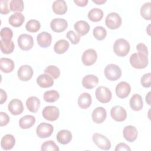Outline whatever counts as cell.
<instances>
[{"mask_svg": "<svg viewBox=\"0 0 151 151\" xmlns=\"http://www.w3.org/2000/svg\"><path fill=\"white\" fill-rule=\"evenodd\" d=\"M15 145V139L13 135L7 134L4 136L1 141V146L5 150H11Z\"/></svg>", "mask_w": 151, "mask_h": 151, "instance_id": "21", "label": "cell"}, {"mask_svg": "<svg viewBox=\"0 0 151 151\" xmlns=\"http://www.w3.org/2000/svg\"><path fill=\"white\" fill-rule=\"evenodd\" d=\"M115 151L119 150H131V149L129 146L124 143H120L116 145V148L114 149Z\"/></svg>", "mask_w": 151, "mask_h": 151, "instance_id": "47", "label": "cell"}, {"mask_svg": "<svg viewBox=\"0 0 151 151\" xmlns=\"http://www.w3.org/2000/svg\"><path fill=\"white\" fill-rule=\"evenodd\" d=\"M72 133L70 131L65 129L60 130L56 136L57 140L62 145H67L72 140Z\"/></svg>", "mask_w": 151, "mask_h": 151, "instance_id": "22", "label": "cell"}, {"mask_svg": "<svg viewBox=\"0 0 151 151\" xmlns=\"http://www.w3.org/2000/svg\"><path fill=\"white\" fill-rule=\"evenodd\" d=\"M60 98V94L57 90H51L45 91L44 93L43 99L45 101L48 103H53L58 100Z\"/></svg>", "mask_w": 151, "mask_h": 151, "instance_id": "33", "label": "cell"}, {"mask_svg": "<svg viewBox=\"0 0 151 151\" xmlns=\"http://www.w3.org/2000/svg\"><path fill=\"white\" fill-rule=\"evenodd\" d=\"M37 41L40 47L45 48L50 46L52 42V37L47 32H40L37 37Z\"/></svg>", "mask_w": 151, "mask_h": 151, "instance_id": "17", "label": "cell"}, {"mask_svg": "<svg viewBox=\"0 0 151 151\" xmlns=\"http://www.w3.org/2000/svg\"><path fill=\"white\" fill-rule=\"evenodd\" d=\"M106 78L109 81H116L122 76V70L119 66L114 64L107 65L104 70Z\"/></svg>", "mask_w": 151, "mask_h": 151, "instance_id": "3", "label": "cell"}, {"mask_svg": "<svg viewBox=\"0 0 151 151\" xmlns=\"http://www.w3.org/2000/svg\"><path fill=\"white\" fill-rule=\"evenodd\" d=\"M140 83L143 87L148 88L151 86V73H148L144 74L140 79Z\"/></svg>", "mask_w": 151, "mask_h": 151, "instance_id": "43", "label": "cell"}, {"mask_svg": "<svg viewBox=\"0 0 151 151\" xmlns=\"http://www.w3.org/2000/svg\"><path fill=\"white\" fill-rule=\"evenodd\" d=\"M18 45L24 51L31 50L34 45V39L31 35L27 34H21L18 38Z\"/></svg>", "mask_w": 151, "mask_h": 151, "instance_id": "7", "label": "cell"}, {"mask_svg": "<svg viewBox=\"0 0 151 151\" xmlns=\"http://www.w3.org/2000/svg\"><path fill=\"white\" fill-rule=\"evenodd\" d=\"M124 138L129 142H133L137 137L138 132L136 128L132 125L124 127L123 131Z\"/></svg>", "mask_w": 151, "mask_h": 151, "instance_id": "18", "label": "cell"}, {"mask_svg": "<svg viewBox=\"0 0 151 151\" xmlns=\"http://www.w3.org/2000/svg\"><path fill=\"white\" fill-rule=\"evenodd\" d=\"M122 22L121 17L116 12H111L107 15L105 19L106 26L110 29H116L119 28Z\"/></svg>", "mask_w": 151, "mask_h": 151, "instance_id": "4", "label": "cell"}, {"mask_svg": "<svg viewBox=\"0 0 151 151\" xmlns=\"http://www.w3.org/2000/svg\"><path fill=\"white\" fill-rule=\"evenodd\" d=\"M136 50L138 52L142 53L146 56H148V50L145 44L143 43H139L136 45Z\"/></svg>", "mask_w": 151, "mask_h": 151, "instance_id": "46", "label": "cell"}, {"mask_svg": "<svg viewBox=\"0 0 151 151\" xmlns=\"http://www.w3.org/2000/svg\"><path fill=\"white\" fill-rule=\"evenodd\" d=\"M87 17L93 22H99L103 17V12L101 9L94 8L88 12Z\"/></svg>", "mask_w": 151, "mask_h": 151, "instance_id": "32", "label": "cell"}, {"mask_svg": "<svg viewBox=\"0 0 151 151\" xmlns=\"http://www.w3.org/2000/svg\"><path fill=\"white\" fill-rule=\"evenodd\" d=\"M9 6L12 11L21 12L24 9V4L22 0H12L9 3Z\"/></svg>", "mask_w": 151, "mask_h": 151, "instance_id": "39", "label": "cell"}, {"mask_svg": "<svg viewBox=\"0 0 151 151\" xmlns=\"http://www.w3.org/2000/svg\"><path fill=\"white\" fill-rule=\"evenodd\" d=\"M93 142L100 149L104 150H109L111 148L110 141L104 135L96 133L92 136Z\"/></svg>", "mask_w": 151, "mask_h": 151, "instance_id": "5", "label": "cell"}, {"mask_svg": "<svg viewBox=\"0 0 151 151\" xmlns=\"http://www.w3.org/2000/svg\"><path fill=\"white\" fill-rule=\"evenodd\" d=\"M91 96L88 93H83L78 98V105L81 109H87L91 106Z\"/></svg>", "mask_w": 151, "mask_h": 151, "instance_id": "25", "label": "cell"}, {"mask_svg": "<svg viewBox=\"0 0 151 151\" xmlns=\"http://www.w3.org/2000/svg\"><path fill=\"white\" fill-rule=\"evenodd\" d=\"M42 114L43 117L45 120L53 122L58 119L60 116V110L55 106H48L44 108Z\"/></svg>", "mask_w": 151, "mask_h": 151, "instance_id": "8", "label": "cell"}, {"mask_svg": "<svg viewBox=\"0 0 151 151\" xmlns=\"http://www.w3.org/2000/svg\"><path fill=\"white\" fill-rule=\"evenodd\" d=\"M41 24L40 22L36 19H31L28 21L26 25L25 28L27 31L30 32H36L40 29Z\"/></svg>", "mask_w": 151, "mask_h": 151, "instance_id": "36", "label": "cell"}, {"mask_svg": "<svg viewBox=\"0 0 151 151\" xmlns=\"http://www.w3.org/2000/svg\"><path fill=\"white\" fill-rule=\"evenodd\" d=\"M0 35L1 40L4 41H12L11 40L13 37V32L9 28L4 27L0 31Z\"/></svg>", "mask_w": 151, "mask_h": 151, "instance_id": "40", "label": "cell"}, {"mask_svg": "<svg viewBox=\"0 0 151 151\" xmlns=\"http://www.w3.org/2000/svg\"><path fill=\"white\" fill-rule=\"evenodd\" d=\"M99 83V78L93 74H88L83 77L82 85L86 89H92Z\"/></svg>", "mask_w": 151, "mask_h": 151, "instance_id": "19", "label": "cell"}, {"mask_svg": "<svg viewBox=\"0 0 151 151\" xmlns=\"http://www.w3.org/2000/svg\"><path fill=\"white\" fill-rule=\"evenodd\" d=\"M140 15L146 20L151 19V3H145L140 8Z\"/></svg>", "mask_w": 151, "mask_h": 151, "instance_id": "35", "label": "cell"}, {"mask_svg": "<svg viewBox=\"0 0 151 151\" xmlns=\"http://www.w3.org/2000/svg\"><path fill=\"white\" fill-rule=\"evenodd\" d=\"M35 123V118L32 115H26L21 117L19 121V127L22 129L31 128Z\"/></svg>", "mask_w": 151, "mask_h": 151, "instance_id": "30", "label": "cell"}, {"mask_svg": "<svg viewBox=\"0 0 151 151\" xmlns=\"http://www.w3.org/2000/svg\"><path fill=\"white\" fill-rule=\"evenodd\" d=\"M96 99L101 103H109L112 97L111 91L106 87L99 86L95 92Z\"/></svg>", "mask_w": 151, "mask_h": 151, "instance_id": "6", "label": "cell"}, {"mask_svg": "<svg viewBox=\"0 0 151 151\" xmlns=\"http://www.w3.org/2000/svg\"><path fill=\"white\" fill-rule=\"evenodd\" d=\"M74 29L80 36H84L86 35L90 31V25L85 21L80 20L77 21L74 25Z\"/></svg>", "mask_w": 151, "mask_h": 151, "instance_id": "23", "label": "cell"}, {"mask_svg": "<svg viewBox=\"0 0 151 151\" xmlns=\"http://www.w3.org/2000/svg\"><path fill=\"white\" fill-rule=\"evenodd\" d=\"M92 1L94 3L96 4L97 5H101V4H103L104 3L106 2V0H92Z\"/></svg>", "mask_w": 151, "mask_h": 151, "instance_id": "51", "label": "cell"}, {"mask_svg": "<svg viewBox=\"0 0 151 151\" xmlns=\"http://www.w3.org/2000/svg\"><path fill=\"white\" fill-rule=\"evenodd\" d=\"M88 0H74V2L78 6L83 7L87 5L88 4Z\"/></svg>", "mask_w": 151, "mask_h": 151, "instance_id": "49", "label": "cell"}, {"mask_svg": "<svg viewBox=\"0 0 151 151\" xmlns=\"http://www.w3.org/2000/svg\"><path fill=\"white\" fill-rule=\"evenodd\" d=\"M0 97H1L0 103H1V104H2L4 102H5L6 99H7L6 93L3 89H2V88L0 89Z\"/></svg>", "mask_w": 151, "mask_h": 151, "instance_id": "48", "label": "cell"}, {"mask_svg": "<svg viewBox=\"0 0 151 151\" xmlns=\"http://www.w3.org/2000/svg\"><path fill=\"white\" fill-rule=\"evenodd\" d=\"M131 91L130 84L126 81L120 82L116 87V94L120 99L127 97Z\"/></svg>", "mask_w": 151, "mask_h": 151, "instance_id": "14", "label": "cell"}, {"mask_svg": "<svg viewBox=\"0 0 151 151\" xmlns=\"http://www.w3.org/2000/svg\"><path fill=\"white\" fill-rule=\"evenodd\" d=\"M130 48L129 42L123 38H119L113 44V51L119 57H124L128 54Z\"/></svg>", "mask_w": 151, "mask_h": 151, "instance_id": "2", "label": "cell"}, {"mask_svg": "<svg viewBox=\"0 0 151 151\" xmlns=\"http://www.w3.org/2000/svg\"><path fill=\"white\" fill-rule=\"evenodd\" d=\"M8 109L9 111L14 116L21 114L24 109L22 102L17 99H13L9 103Z\"/></svg>", "mask_w": 151, "mask_h": 151, "instance_id": "13", "label": "cell"}, {"mask_svg": "<svg viewBox=\"0 0 151 151\" xmlns=\"http://www.w3.org/2000/svg\"><path fill=\"white\" fill-rule=\"evenodd\" d=\"M37 83L40 87L49 88L54 84V80L50 76L44 73L37 77Z\"/></svg>", "mask_w": 151, "mask_h": 151, "instance_id": "20", "label": "cell"}, {"mask_svg": "<svg viewBox=\"0 0 151 151\" xmlns=\"http://www.w3.org/2000/svg\"><path fill=\"white\" fill-rule=\"evenodd\" d=\"M129 104L131 109L134 111L142 110L143 106L142 96L138 94H133L130 99Z\"/></svg>", "mask_w": 151, "mask_h": 151, "instance_id": "26", "label": "cell"}, {"mask_svg": "<svg viewBox=\"0 0 151 151\" xmlns=\"http://www.w3.org/2000/svg\"><path fill=\"white\" fill-rule=\"evenodd\" d=\"M66 37L70 41L71 43L74 45L78 44L80 40V36L76 34V32L72 30L67 32Z\"/></svg>", "mask_w": 151, "mask_h": 151, "instance_id": "42", "label": "cell"}, {"mask_svg": "<svg viewBox=\"0 0 151 151\" xmlns=\"http://www.w3.org/2000/svg\"><path fill=\"white\" fill-rule=\"evenodd\" d=\"M10 119L8 115L4 112H0V126L1 127L6 126L9 122Z\"/></svg>", "mask_w": 151, "mask_h": 151, "instance_id": "45", "label": "cell"}, {"mask_svg": "<svg viewBox=\"0 0 151 151\" xmlns=\"http://www.w3.org/2000/svg\"><path fill=\"white\" fill-rule=\"evenodd\" d=\"M53 126L47 123H41L37 127L36 134L40 138L45 139L49 137L53 133Z\"/></svg>", "mask_w": 151, "mask_h": 151, "instance_id": "9", "label": "cell"}, {"mask_svg": "<svg viewBox=\"0 0 151 151\" xmlns=\"http://www.w3.org/2000/svg\"><path fill=\"white\" fill-rule=\"evenodd\" d=\"M150 94H151V91H149L147 94L146 96V101L147 102V103L149 105H150Z\"/></svg>", "mask_w": 151, "mask_h": 151, "instance_id": "50", "label": "cell"}, {"mask_svg": "<svg viewBox=\"0 0 151 151\" xmlns=\"http://www.w3.org/2000/svg\"><path fill=\"white\" fill-rule=\"evenodd\" d=\"M53 12L57 15H64L67 11V5L64 0L55 1L52 6Z\"/></svg>", "mask_w": 151, "mask_h": 151, "instance_id": "27", "label": "cell"}, {"mask_svg": "<svg viewBox=\"0 0 151 151\" xmlns=\"http://www.w3.org/2000/svg\"><path fill=\"white\" fill-rule=\"evenodd\" d=\"M93 34L96 39L101 41L106 38L107 35V31L103 27L97 26L94 28Z\"/></svg>", "mask_w": 151, "mask_h": 151, "instance_id": "37", "label": "cell"}, {"mask_svg": "<svg viewBox=\"0 0 151 151\" xmlns=\"http://www.w3.org/2000/svg\"><path fill=\"white\" fill-rule=\"evenodd\" d=\"M41 150L42 151H59L60 149L53 140H48L42 144Z\"/></svg>", "mask_w": 151, "mask_h": 151, "instance_id": "41", "label": "cell"}, {"mask_svg": "<svg viewBox=\"0 0 151 151\" xmlns=\"http://www.w3.org/2000/svg\"><path fill=\"white\" fill-rule=\"evenodd\" d=\"M26 106L29 111L36 113L40 108V100L35 96L29 97L26 101Z\"/></svg>", "mask_w": 151, "mask_h": 151, "instance_id": "29", "label": "cell"}, {"mask_svg": "<svg viewBox=\"0 0 151 151\" xmlns=\"http://www.w3.org/2000/svg\"><path fill=\"white\" fill-rule=\"evenodd\" d=\"M68 27L67 21L63 18H54L50 22L51 29L55 32L64 31Z\"/></svg>", "mask_w": 151, "mask_h": 151, "instance_id": "15", "label": "cell"}, {"mask_svg": "<svg viewBox=\"0 0 151 151\" xmlns=\"http://www.w3.org/2000/svg\"><path fill=\"white\" fill-rule=\"evenodd\" d=\"M70 46L69 42L65 40H60L57 41L54 45V51L58 54H61L66 52Z\"/></svg>", "mask_w": 151, "mask_h": 151, "instance_id": "31", "label": "cell"}, {"mask_svg": "<svg viewBox=\"0 0 151 151\" xmlns=\"http://www.w3.org/2000/svg\"><path fill=\"white\" fill-rule=\"evenodd\" d=\"M129 61L131 65L136 69L145 68L149 63L147 56L139 52L132 54L130 57Z\"/></svg>", "mask_w": 151, "mask_h": 151, "instance_id": "1", "label": "cell"}, {"mask_svg": "<svg viewBox=\"0 0 151 151\" xmlns=\"http://www.w3.org/2000/svg\"><path fill=\"white\" fill-rule=\"evenodd\" d=\"M10 10L8 8V1L1 0L0 2V13L1 14L6 15L9 13Z\"/></svg>", "mask_w": 151, "mask_h": 151, "instance_id": "44", "label": "cell"}, {"mask_svg": "<svg viewBox=\"0 0 151 151\" xmlns=\"http://www.w3.org/2000/svg\"><path fill=\"white\" fill-rule=\"evenodd\" d=\"M0 47L1 51L5 54H9L13 52L14 50L15 45L12 41H4L0 40Z\"/></svg>", "mask_w": 151, "mask_h": 151, "instance_id": "34", "label": "cell"}, {"mask_svg": "<svg viewBox=\"0 0 151 151\" xmlns=\"http://www.w3.org/2000/svg\"><path fill=\"white\" fill-rule=\"evenodd\" d=\"M15 68V64L13 60L8 58H0V68L5 73H9L13 71Z\"/></svg>", "mask_w": 151, "mask_h": 151, "instance_id": "24", "label": "cell"}, {"mask_svg": "<svg viewBox=\"0 0 151 151\" xmlns=\"http://www.w3.org/2000/svg\"><path fill=\"white\" fill-rule=\"evenodd\" d=\"M111 117L116 122H123L127 118L126 110L120 106H115L110 110Z\"/></svg>", "mask_w": 151, "mask_h": 151, "instance_id": "11", "label": "cell"}, {"mask_svg": "<svg viewBox=\"0 0 151 151\" xmlns=\"http://www.w3.org/2000/svg\"><path fill=\"white\" fill-rule=\"evenodd\" d=\"M25 21L24 15L20 12H16L11 15L9 19V23L14 27H21Z\"/></svg>", "mask_w": 151, "mask_h": 151, "instance_id": "28", "label": "cell"}, {"mask_svg": "<svg viewBox=\"0 0 151 151\" xmlns=\"http://www.w3.org/2000/svg\"><path fill=\"white\" fill-rule=\"evenodd\" d=\"M97 59V54L94 49H87L81 57V61L86 66H90L95 63Z\"/></svg>", "mask_w": 151, "mask_h": 151, "instance_id": "10", "label": "cell"}, {"mask_svg": "<svg viewBox=\"0 0 151 151\" xmlns=\"http://www.w3.org/2000/svg\"><path fill=\"white\" fill-rule=\"evenodd\" d=\"M107 117V112L105 109L102 107H97L93 111L91 118L96 124H100L104 122Z\"/></svg>", "mask_w": 151, "mask_h": 151, "instance_id": "16", "label": "cell"}, {"mask_svg": "<svg viewBox=\"0 0 151 151\" xmlns=\"http://www.w3.org/2000/svg\"><path fill=\"white\" fill-rule=\"evenodd\" d=\"M34 74L32 67L29 65H23L18 70L17 75L19 79L22 81H28L29 80Z\"/></svg>", "mask_w": 151, "mask_h": 151, "instance_id": "12", "label": "cell"}, {"mask_svg": "<svg viewBox=\"0 0 151 151\" xmlns=\"http://www.w3.org/2000/svg\"><path fill=\"white\" fill-rule=\"evenodd\" d=\"M44 73L50 76L53 79H57L60 76V69L57 67L53 65L47 66L44 70Z\"/></svg>", "mask_w": 151, "mask_h": 151, "instance_id": "38", "label": "cell"}]
</instances>
